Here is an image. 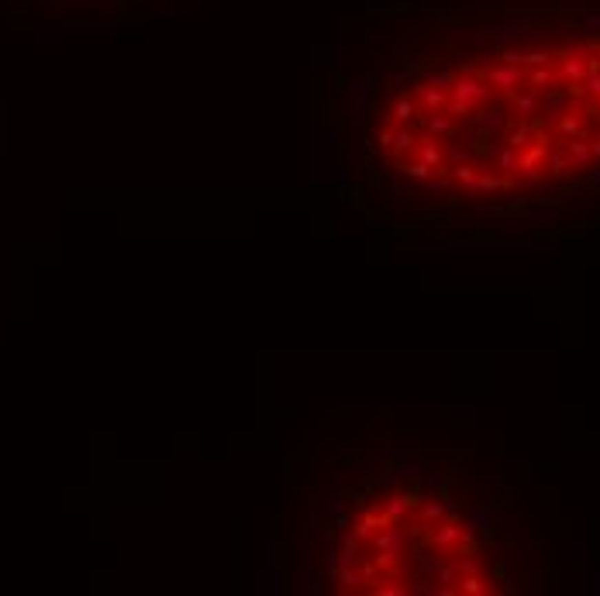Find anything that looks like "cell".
I'll list each match as a JSON object with an SVG mask.
<instances>
[{"mask_svg": "<svg viewBox=\"0 0 600 596\" xmlns=\"http://www.w3.org/2000/svg\"><path fill=\"white\" fill-rule=\"evenodd\" d=\"M411 544H414V527H407V520H394L369 541V558H380L383 565H400Z\"/></svg>", "mask_w": 600, "mask_h": 596, "instance_id": "cell-1", "label": "cell"}, {"mask_svg": "<svg viewBox=\"0 0 600 596\" xmlns=\"http://www.w3.org/2000/svg\"><path fill=\"white\" fill-rule=\"evenodd\" d=\"M418 138H421V131H418L414 121H411V124L383 128V131L376 135V145H380V152H387V155H404V152H414Z\"/></svg>", "mask_w": 600, "mask_h": 596, "instance_id": "cell-2", "label": "cell"}, {"mask_svg": "<svg viewBox=\"0 0 600 596\" xmlns=\"http://www.w3.org/2000/svg\"><path fill=\"white\" fill-rule=\"evenodd\" d=\"M414 128H418L421 135H431V138H438V142H449V138H456L459 121H456L449 111H418V114H414Z\"/></svg>", "mask_w": 600, "mask_h": 596, "instance_id": "cell-3", "label": "cell"}, {"mask_svg": "<svg viewBox=\"0 0 600 596\" xmlns=\"http://www.w3.org/2000/svg\"><path fill=\"white\" fill-rule=\"evenodd\" d=\"M469 124H480L483 131H490V135H497L500 128H507L511 124V114H507V107L500 104V100H486V104H480V111L473 114V121Z\"/></svg>", "mask_w": 600, "mask_h": 596, "instance_id": "cell-4", "label": "cell"}, {"mask_svg": "<svg viewBox=\"0 0 600 596\" xmlns=\"http://www.w3.org/2000/svg\"><path fill=\"white\" fill-rule=\"evenodd\" d=\"M414 114H418V100L411 93H400L390 107H383L380 121H383V128H394V124H411Z\"/></svg>", "mask_w": 600, "mask_h": 596, "instance_id": "cell-5", "label": "cell"}, {"mask_svg": "<svg viewBox=\"0 0 600 596\" xmlns=\"http://www.w3.org/2000/svg\"><path fill=\"white\" fill-rule=\"evenodd\" d=\"M418 503H421V493H418V489H404V493L387 496V500H383V510H387L390 520H407V517L418 510Z\"/></svg>", "mask_w": 600, "mask_h": 596, "instance_id": "cell-6", "label": "cell"}, {"mask_svg": "<svg viewBox=\"0 0 600 596\" xmlns=\"http://www.w3.org/2000/svg\"><path fill=\"white\" fill-rule=\"evenodd\" d=\"M411 97L418 100V111H445V104H449V93L438 90V87L428 83V80L414 83V93H411Z\"/></svg>", "mask_w": 600, "mask_h": 596, "instance_id": "cell-7", "label": "cell"}, {"mask_svg": "<svg viewBox=\"0 0 600 596\" xmlns=\"http://www.w3.org/2000/svg\"><path fill=\"white\" fill-rule=\"evenodd\" d=\"M418 159L421 162H428L435 173H445V145L438 142V138H431V135H421L418 138Z\"/></svg>", "mask_w": 600, "mask_h": 596, "instance_id": "cell-8", "label": "cell"}, {"mask_svg": "<svg viewBox=\"0 0 600 596\" xmlns=\"http://www.w3.org/2000/svg\"><path fill=\"white\" fill-rule=\"evenodd\" d=\"M486 159H490V166H493V173H504V176H511L514 169H517V148H511L507 142H493L490 148H486Z\"/></svg>", "mask_w": 600, "mask_h": 596, "instance_id": "cell-9", "label": "cell"}, {"mask_svg": "<svg viewBox=\"0 0 600 596\" xmlns=\"http://www.w3.org/2000/svg\"><path fill=\"white\" fill-rule=\"evenodd\" d=\"M442 517H445L442 496H421V503H418V534H425L428 527H435Z\"/></svg>", "mask_w": 600, "mask_h": 596, "instance_id": "cell-10", "label": "cell"}, {"mask_svg": "<svg viewBox=\"0 0 600 596\" xmlns=\"http://www.w3.org/2000/svg\"><path fill=\"white\" fill-rule=\"evenodd\" d=\"M572 169H579V166L569 159L566 148H548V155H545V173L548 176H569Z\"/></svg>", "mask_w": 600, "mask_h": 596, "instance_id": "cell-11", "label": "cell"}, {"mask_svg": "<svg viewBox=\"0 0 600 596\" xmlns=\"http://www.w3.org/2000/svg\"><path fill=\"white\" fill-rule=\"evenodd\" d=\"M449 173V179L462 190V193H476V176H480V169L473 166V162H462V166H452V169H445Z\"/></svg>", "mask_w": 600, "mask_h": 596, "instance_id": "cell-12", "label": "cell"}, {"mask_svg": "<svg viewBox=\"0 0 600 596\" xmlns=\"http://www.w3.org/2000/svg\"><path fill=\"white\" fill-rule=\"evenodd\" d=\"M325 565H328V575H332V579H339V575H342L345 569L359 565V558H356V555H349L345 548H332V551H328V562H325Z\"/></svg>", "mask_w": 600, "mask_h": 596, "instance_id": "cell-13", "label": "cell"}, {"mask_svg": "<svg viewBox=\"0 0 600 596\" xmlns=\"http://www.w3.org/2000/svg\"><path fill=\"white\" fill-rule=\"evenodd\" d=\"M407 586H411V593H414V596H435V593H438V579H435V575H428V572H414Z\"/></svg>", "mask_w": 600, "mask_h": 596, "instance_id": "cell-14", "label": "cell"}, {"mask_svg": "<svg viewBox=\"0 0 600 596\" xmlns=\"http://www.w3.org/2000/svg\"><path fill=\"white\" fill-rule=\"evenodd\" d=\"M397 173H404V176H411V179H428L435 169L428 166V162H421V159H404V162H397Z\"/></svg>", "mask_w": 600, "mask_h": 596, "instance_id": "cell-15", "label": "cell"}, {"mask_svg": "<svg viewBox=\"0 0 600 596\" xmlns=\"http://www.w3.org/2000/svg\"><path fill=\"white\" fill-rule=\"evenodd\" d=\"M456 589H459L462 596H480V593H486V579H483L480 572H469V575H462V579L456 582Z\"/></svg>", "mask_w": 600, "mask_h": 596, "instance_id": "cell-16", "label": "cell"}, {"mask_svg": "<svg viewBox=\"0 0 600 596\" xmlns=\"http://www.w3.org/2000/svg\"><path fill=\"white\" fill-rule=\"evenodd\" d=\"M462 162H469V148H466V145H449V148H445V169L462 166Z\"/></svg>", "mask_w": 600, "mask_h": 596, "instance_id": "cell-17", "label": "cell"}, {"mask_svg": "<svg viewBox=\"0 0 600 596\" xmlns=\"http://www.w3.org/2000/svg\"><path fill=\"white\" fill-rule=\"evenodd\" d=\"M418 186H421V190H428V193H445V190L452 186V179H449V173H445L442 179H431V176H428V179H421Z\"/></svg>", "mask_w": 600, "mask_h": 596, "instance_id": "cell-18", "label": "cell"}, {"mask_svg": "<svg viewBox=\"0 0 600 596\" xmlns=\"http://www.w3.org/2000/svg\"><path fill=\"white\" fill-rule=\"evenodd\" d=\"M469 531H473V534H486V531H490V514H473Z\"/></svg>", "mask_w": 600, "mask_h": 596, "instance_id": "cell-19", "label": "cell"}, {"mask_svg": "<svg viewBox=\"0 0 600 596\" xmlns=\"http://www.w3.org/2000/svg\"><path fill=\"white\" fill-rule=\"evenodd\" d=\"M590 159H600V135L590 138Z\"/></svg>", "mask_w": 600, "mask_h": 596, "instance_id": "cell-20", "label": "cell"}]
</instances>
